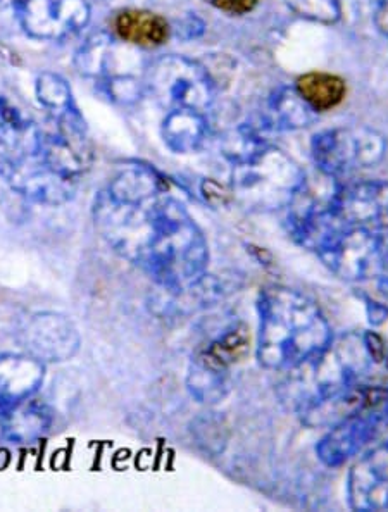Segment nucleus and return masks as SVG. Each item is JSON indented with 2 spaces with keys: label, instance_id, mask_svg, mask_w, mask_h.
<instances>
[{
  "label": "nucleus",
  "instance_id": "bb28decb",
  "mask_svg": "<svg viewBox=\"0 0 388 512\" xmlns=\"http://www.w3.org/2000/svg\"><path fill=\"white\" fill-rule=\"evenodd\" d=\"M21 4L23 0H0V28L7 30L11 26H21Z\"/></svg>",
  "mask_w": 388,
  "mask_h": 512
},
{
  "label": "nucleus",
  "instance_id": "4be33fe9",
  "mask_svg": "<svg viewBox=\"0 0 388 512\" xmlns=\"http://www.w3.org/2000/svg\"><path fill=\"white\" fill-rule=\"evenodd\" d=\"M114 40L106 35L99 33L88 40L83 45L78 56H76V66L87 76H109V64L113 59Z\"/></svg>",
  "mask_w": 388,
  "mask_h": 512
},
{
  "label": "nucleus",
  "instance_id": "5701e85b",
  "mask_svg": "<svg viewBox=\"0 0 388 512\" xmlns=\"http://www.w3.org/2000/svg\"><path fill=\"white\" fill-rule=\"evenodd\" d=\"M37 97L40 104L45 109H49L54 116L73 107L71 88L61 76L54 75V73H44V75L38 76Z\"/></svg>",
  "mask_w": 388,
  "mask_h": 512
},
{
  "label": "nucleus",
  "instance_id": "6ab92c4d",
  "mask_svg": "<svg viewBox=\"0 0 388 512\" xmlns=\"http://www.w3.org/2000/svg\"><path fill=\"white\" fill-rule=\"evenodd\" d=\"M114 28L121 40L137 47H159L169 38L168 21L142 9H126L119 13Z\"/></svg>",
  "mask_w": 388,
  "mask_h": 512
},
{
  "label": "nucleus",
  "instance_id": "f257e3e1",
  "mask_svg": "<svg viewBox=\"0 0 388 512\" xmlns=\"http://www.w3.org/2000/svg\"><path fill=\"white\" fill-rule=\"evenodd\" d=\"M92 214L106 244L168 294L206 280V235L151 166H123L95 197Z\"/></svg>",
  "mask_w": 388,
  "mask_h": 512
},
{
  "label": "nucleus",
  "instance_id": "412c9836",
  "mask_svg": "<svg viewBox=\"0 0 388 512\" xmlns=\"http://www.w3.org/2000/svg\"><path fill=\"white\" fill-rule=\"evenodd\" d=\"M221 154L232 166L247 163L270 147L259 128L254 125H238L223 135L220 142Z\"/></svg>",
  "mask_w": 388,
  "mask_h": 512
},
{
  "label": "nucleus",
  "instance_id": "a211bd4d",
  "mask_svg": "<svg viewBox=\"0 0 388 512\" xmlns=\"http://www.w3.org/2000/svg\"><path fill=\"white\" fill-rule=\"evenodd\" d=\"M2 433L13 444L25 445L37 442L51 430L52 413L49 407L28 399L19 406L2 414Z\"/></svg>",
  "mask_w": 388,
  "mask_h": 512
},
{
  "label": "nucleus",
  "instance_id": "9b49d317",
  "mask_svg": "<svg viewBox=\"0 0 388 512\" xmlns=\"http://www.w3.org/2000/svg\"><path fill=\"white\" fill-rule=\"evenodd\" d=\"M30 356L42 363H64L76 356L82 338L75 323L59 313H38L21 331Z\"/></svg>",
  "mask_w": 388,
  "mask_h": 512
},
{
  "label": "nucleus",
  "instance_id": "423d86ee",
  "mask_svg": "<svg viewBox=\"0 0 388 512\" xmlns=\"http://www.w3.org/2000/svg\"><path fill=\"white\" fill-rule=\"evenodd\" d=\"M311 156L320 173L340 180L382 163L387 156V138L368 126L328 128L314 135Z\"/></svg>",
  "mask_w": 388,
  "mask_h": 512
},
{
  "label": "nucleus",
  "instance_id": "dca6fc26",
  "mask_svg": "<svg viewBox=\"0 0 388 512\" xmlns=\"http://www.w3.org/2000/svg\"><path fill=\"white\" fill-rule=\"evenodd\" d=\"M163 140L175 154H195L209 137L206 113L194 109H171L163 121Z\"/></svg>",
  "mask_w": 388,
  "mask_h": 512
},
{
  "label": "nucleus",
  "instance_id": "6e6552de",
  "mask_svg": "<svg viewBox=\"0 0 388 512\" xmlns=\"http://www.w3.org/2000/svg\"><path fill=\"white\" fill-rule=\"evenodd\" d=\"M388 426V390L375 387L361 406L337 421L316 445V456L328 468H340L359 456Z\"/></svg>",
  "mask_w": 388,
  "mask_h": 512
},
{
  "label": "nucleus",
  "instance_id": "a878e982",
  "mask_svg": "<svg viewBox=\"0 0 388 512\" xmlns=\"http://www.w3.org/2000/svg\"><path fill=\"white\" fill-rule=\"evenodd\" d=\"M202 66L206 68L207 75L213 80L216 90H220V88L228 87L232 82L237 64L232 57H228L226 54H214L209 57L207 63H202Z\"/></svg>",
  "mask_w": 388,
  "mask_h": 512
},
{
  "label": "nucleus",
  "instance_id": "2eb2a0df",
  "mask_svg": "<svg viewBox=\"0 0 388 512\" xmlns=\"http://www.w3.org/2000/svg\"><path fill=\"white\" fill-rule=\"evenodd\" d=\"M232 364L202 345L188 364L187 387L197 402L213 406L220 404L232 390Z\"/></svg>",
  "mask_w": 388,
  "mask_h": 512
},
{
  "label": "nucleus",
  "instance_id": "7c9ffc66",
  "mask_svg": "<svg viewBox=\"0 0 388 512\" xmlns=\"http://www.w3.org/2000/svg\"><path fill=\"white\" fill-rule=\"evenodd\" d=\"M114 2H126V4H140V2H147V0H114Z\"/></svg>",
  "mask_w": 388,
  "mask_h": 512
},
{
  "label": "nucleus",
  "instance_id": "b1692460",
  "mask_svg": "<svg viewBox=\"0 0 388 512\" xmlns=\"http://www.w3.org/2000/svg\"><path fill=\"white\" fill-rule=\"evenodd\" d=\"M287 6L299 18L321 25H333L342 16L340 0H287Z\"/></svg>",
  "mask_w": 388,
  "mask_h": 512
},
{
  "label": "nucleus",
  "instance_id": "9d476101",
  "mask_svg": "<svg viewBox=\"0 0 388 512\" xmlns=\"http://www.w3.org/2000/svg\"><path fill=\"white\" fill-rule=\"evenodd\" d=\"M332 209L344 225L388 233V182L340 183Z\"/></svg>",
  "mask_w": 388,
  "mask_h": 512
},
{
  "label": "nucleus",
  "instance_id": "0eeeda50",
  "mask_svg": "<svg viewBox=\"0 0 388 512\" xmlns=\"http://www.w3.org/2000/svg\"><path fill=\"white\" fill-rule=\"evenodd\" d=\"M314 254L333 275L345 281L376 280L388 275L383 233L347 226L342 221Z\"/></svg>",
  "mask_w": 388,
  "mask_h": 512
},
{
  "label": "nucleus",
  "instance_id": "7ed1b4c3",
  "mask_svg": "<svg viewBox=\"0 0 388 512\" xmlns=\"http://www.w3.org/2000/svg\"><path fill=\"white\" fill-rule=\"evenodd\" d=\"M257 363L288 373L318 356L333 340L321 307L294 288L270 285L257 295Z\"/></svg>",
  "mask_w": 388,
  "mask_h": 512
},
{
  "label": "nucleus",
  "instance_id": "c756f323",
  "mask_svg": "<svg viewBox=\"0 0 388 512\" xmlns=\"http://www.w3.org/2000/svg\"><path fill=\"white\" fill-rule=\"evenodd\" d=\"M383 237H385V261H387V273H388V233H383Z\"/></svg>",
  "mask_w": 388,
  "mask_h": 512
},
{
  "label": "nucleus",
  "instance_id": "f03ea898",
  "mask_svg": "<svg viewBox=\"0 0 388 512\" xmlns=\"http://www.w3.org/2000/svg\"><path fill=\"white\" fill-rule=\"evenodd\" d=\"M383 357L380 338L373 333H345L333 337L323 352L288 371L282 399L302 423L330 428L364 404L375 387L364 383Z\"/></svg>",
  "mask_w": 388,
  "mask_h": 512
},
{
  "label": "nucleus",
  "instance_id": "c85d7f7f",
  "mask_svg": "<svg viewBox=\"0 0 388 512\" xmlns=\"http://www.w3.org/2000/svg\"><path fill=\"white\" fill-rule=\"evenodd\" d=\"M375 25L383 35L388 37V0H382L375 7Z\"/></svg>",
  "mask_w": 388,
  "mask_h": 512
},
{
  "label": "nucleus",
  "instance_id": "39448f33",
  "mask_svg": "<svg viewBox=\"0 0 388 512\" xmlns=\"http://www.w3.org/2000/svg\"><path fill=\"white\" fill-rule=\"evenodd\" d=\"M304 180V169L270 145L251 161L233 166L230 190L247 211L273 213L292 204Z\"/></svg>",
  "mask_w": 388,
  "mask_h": 512
},
{
  "label": "nucleus",
  "instance_id": "f3484780",
  "mask_svg": "<svg viewBox=\"0 0 388 512\" xmlns=\"http://www.w3.org/2000/svg\"><path fill=\"white\" fill-rule=\"evenodd\" d=\"M318 113L307 104L295 87H278L266 102V128L294 132L313 125Z\"/></svg>",
  "mask_w": 388,
  "mask_h": 512
},
{
  "label": "nucleus",
  "instance_id": "ddd939ff",
  "mask_svg": "<svg viewBox=\"0 0 388 512\" xmlns=\"http://www.w3.org/2000/svg\"><path fill=\"white\" fill-rule=\"evenodd\" d=\"M347 502L354 511L388 509V444L361 457L347 476Z\"/></svg>",
  "mask_w": 388,
  "mask_h": 512
},
{
  "label": "nucleus",
  "instance_id": "2f4dec72",
  "mask_svg": "<svg viewBox=\"0 0 388 512\" xmlns=\"http://www.w3.org/2000/svg\"><path fill=\"white\" fill-rule=\"evenodd\" d=\"M371 2H373V4H375V7L378 6V4H380V2H382V0H371Z\"/></svg>",
  "mask_w": 388,
  "mask_h": 512
},
{
  "label": "nucleus",
  "instance_id": "393cba45",
  "mask_svg": "<svg viewBox=\"0 0 388 512\" xmlns=\"http://www.w3.org/2000/svg\"><path fill=\"white\" fill-rule=\"evenodd\" d=\"M106 90L107 95L114 102L123 104V106H132L142 99L145 85L130 75H113L107 76Z\"/></svg>",
  "mask_w": 388,
  "mask_h": 512
},
{
  "label": "nucleus",
  "instance_id": "aec40b11",
  "mask_svg": "<svg viewBox=\"0 0 388 512\" xmlns=\"http://www.w3.org/2000/svg\"><path fill=\"white\" fill-rule=\"evenodd\" d=\"M295 88L318 114L337 107L347 92L344 80L330 73L302 75L295 83Z\"/></svg>",
  "mask_w": 388,
  "mask_h": 512
},
{
  "label": "nucleus",
  "instance_id": "20e7f679",
  "mask_svg": "<svg viewBox=\"0 0 388 512\" xmlns=\"http://www.w3.org/2000/svg\"><path fill=\"white\" fill-rule=\"evenodd\" d=\"M45 132L37 121L0 97V176L16 194L40 206H63L78 183L54 173L45 161Z\"/></svg>",
  "mask_w": 388,
  "mask_h": 512
},
{
  "label": "nucleus",
  "instance_id": "1a4fd4ad",
  "mask_svg": "<svg viewBox=\"0 0 388 512\" xmlns=\"http://www.w3.org/2000/svg\"><path fill=\"white\" fill-rule=\"evenodd\" d=\"M145 90L171 109H194L206 113L218 90L199 61L183 56H164L145 73Z\"/></svg>",
  "mask_w": 388,
  "mask_h": 512
},
{
  "label": "nucleus",
  "instance_id": "4468645a",
  "mask_svg": "<svg viewBox=\"0 0 388 512\" xmlns=\"http://www.w3.org/2000/svg\"><path fill=\"white\" fill-rule=\"evenodd\" d=\"M45 380V363L21 354H0V413L37 394Z\"/></svg>",
  "mask_w": 388,
  "mask_h": 512
},
{
  "label": "nucleus",
  "instance_id": "cd10ccee",
  "mask_svg": "<svg viewBox=\"0 0 388 512\" xmlns=\"http://www.w3.org/2000/svg\"><path fill=\"white\" fill-rule=\"evenodd\" d=\"M207 2L228 14L249 13L257 4V0H207Z\"/></svg>",
  "mask_w": 388,
  "mask_h": 512
},
{
  "label": "nucleus",
  "instance_id": "f8f14e48",
  "mask_svg": "<svg viewBox=\"0 0 388 512\" xmlns=\"http://www.w3.org/2000/svg\"><path fill=\"white\" fill-rule=\"evenodd\" d=\"M90 19L85 0H23L21 26L37 38L57 40L80 32Z\"/></svg>",
  "mask_w": 388,
  "mask_h": 512
}]
</instances>
